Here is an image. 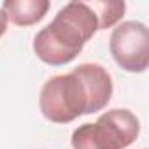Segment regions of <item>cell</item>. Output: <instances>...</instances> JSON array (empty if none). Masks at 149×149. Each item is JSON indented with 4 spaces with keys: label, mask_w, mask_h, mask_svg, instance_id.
<instances>
[{
    "label": "cell",
    "mask_w": 149,
    "mask_h": 149,
    "mask_svg": "<svg viewBox=\"0 0 149 149\" xmlns=\"http://www.w3.org/2000/svg\"><path fill=\"white\" fill-rule=\"evenodd\" d=\"M88 4L98 18V30H107L114 26L118 21H121L126 11L125 2H107V0H104V2H88Z\"/></svg>",
    "instance_id": "cell-6"
},
{
    "label": "cell",
    "mask_w": 149,
    "mask_h": 149,
    "mask_svg": "<svg viewBox=\"0 0 149 149\" xmlns=\"http://www.w3.org/2000/svg\"><path fill=\"white\" fill-rule=\"evenodd\" d=\"M6 30H7V19H6L4 13L0 11V37H2V35L6 33Z\"/></svg>",
    "instance_id": "cell-7"
},
{
    "label": "cell",
    "mask_w": 149,
    "mask_h": 149,
    "mask_svg": "<svg viewBox=\"0 0 149 149\" xmlns=\"http://www.w3.org/2000/svg\"><path fill=\"white\" fill-rule=\"evenodd\" d=\"M112 77L98 63H81L68 74L47 79L39 95L42 116L67 125L84 114L100 112L112 98Z\"/></svg>",
    "instance_id": "cell-1"
},
{
    "label": "cell",
    "mask_w": 149,
    "mask_h": 149,
    "mask_svg": "<svg viewBox=\"0 0 149 149\" xmlns=\"http://www.w3.org/2000/svg\"><path fill=\"white\" fill-rule=\"evenodd\" d=\"M98 32V18L88 2L65 4L54 19L37 32L33 53L47 65L61 67L76 60L84 44Z\"/></svg>",
    "instance_id": "cell-2"
},
{
    "label": "cell",
    "mask_w": 149,
    "mask_h": 149,
    "mask_svg": "<svg viewBox=\"0 0 149 149\" xmlns=\"http://www.w3.org/2000/svg\"><path fill=\"white\" fill-rule=\"evenodd\" d=\"M114 61L126 72L140 74L149 67V30L140 21L119 23L109 39Z\"/></svg>",
    "instance_id": "cell-4"
},
{
    "label": "cell",
    "mask_w": 149,
    "mask_h": 149,
    "mask_svg": "<svg viewBox=\"0 0 149 149\" xmlns=\"http://www.w3.org/2000/svg\"><path fill=\"white\" fill-rule=\"evenodd\" d=\"M0 11L13 25L32 26L44 19L49 11V2L47 0H6Z\"/></svg>",
    "instance_id": "cell-5"
},
{
    "label": "cell",
    "mask_w": 149,
    "mask_h": 149,
    "mask_svg": "<svg viewBox=\"0 0 149 149\" xmlns=\"http://www.w3.org/2000/svg\"><path fill=\"white\" fill-rule=\"evenodd\" d=\"M140 133L139 118L128 109H111L95 123H84L72 133L74 149H125Z\"/></svg>",
    "instance_id": "cell-3"
}]
</instances>
